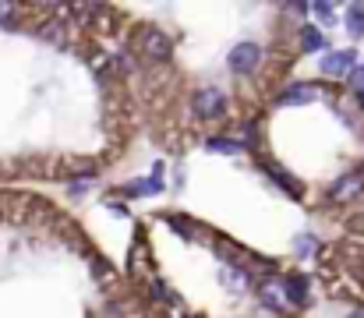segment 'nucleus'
Returning a JSON list of instances; mask_svg holds the SVG:
<instances>
[{
  "label": "nucleus",
  "instance_id": "19",
  "mask_svg": "<svg viewBox=\"0 0 364 318\" xmlns=\"http://www.w3.org/2000/svg\"><path fill=\"white\" fill-rule=\"evenodd\" d=\"M308 11H315L322 25H336V7L333 4H308Z\"/></svg>",
  "mask_w": 364,
  "mask_h": 318
},
{
  "label": "nucleus",
  "instance_id": "5",
  "mask_svg": "<svg viewBox=\"0 0 364 318\" xmlns=\"http://www.w3.org/2000/svg\"><path fill=\"white\" fill-rule=\"evenodd\" d=\"M258 170H262V174H265L283 195H290V198H301V195H304V184H301L290 170H283L279 163H272V159H258Z\"/></svg>",
  "mask_w": 364,
  "mask_h": 318
},
{
  "label": "nucleus",
  "instance_id": "6",
  "mask_svg": "<svg viewBox=\"0 0 364 318\" xmlns=\"http://www.w3.org/2000/svg\"><path fill=\"white\" fill-rule=\"evenodd\" d=\"M361 191H364V177L361 174H343L340 181H333V188L326 191V198H329L333 206H343V202H354Z\"/></svg>",
  "mask_w": 364,
  "mask_h": 318
},
{
  "label": "nucleus",
  "instance_id": "2",
  "mask_svg": "<svg viewBox=\"0 0 364 318\" xmlns=\"http://www.w3.org/2000/svg\"><path fill=\"white\" fill-rule=\"evenodd\" d=\"M216 255H220V265H223V272H220L223 287H230V290H247V287H251V269H247V262H244L241 255L227 251L223 244H216Z\"/></svg>",
  "mask_w": 364,
  "mask_h": 318
},
{
  "label": "nucleus",
  "instance_id": "7",
  "mask_svg": "<svg viewBox=\"0 0 364 318\" xmlns=\"http://www.w3.org/2000/svg\"><path fill=\"white\" fill-rule=\"evenodd\" d=\"M358 68V50H336L322 57V75L326 78H347Z\"/></svg>",
  "mask_w": 364,
  "mask_h": 318
},
{
  "label": "nucleus",
  "instance_id": "16",
  "mask_svg": "<svg viewBox=\"0 0 364 318\" xmlns=\"http://www.w3.org/2000/svg\"><path fill=\"white\" fill-rule=\"evenodd\" d=\"M294 251H297V258H311V255L318 251V240H315V233H301V237L294 240Z\"/></svg>",
  "mask_w": 364,
  "mask_h": 318
},
{
  "label": "nucleus",
  "instance_id": "20",
  "mask_svg": "<svg viewBox=\"0 0 364 318\" xmlns=\"http://www.w3.org/2000/svg\"><path fill=\"white\" fill-rule=\"evenodd\" d=\"M258 297H262V304H265V308H272V312H283V301H279V294H276L272 287H262V290H258Z\"/></svg>",
  "mask_w": 364,
  "mask_h": 318
},
{
  "label": "nucleus",
  "instance_id": "11",
  "mask_svg": "<svg viewBox=\"0 0 364 318\" xmlns=\"http://www.w3.org/2000/svg\"><path fill=\"white\" fill-rule=\"evenodd\" d=\"M163 219H166V226H170L181 240H188V244H191V240L198 237V223H195V219H184L181 212H166Z\"/></svg>",
  "mask_w": 364,
  "mask_h": 318
},
{
  "label": "nucleus",
  "instance_id": "13",
  "mask_svg": "<svg viewBox=\"0 0 364 318\" xmlns=\"http://www.w3.org/2000/svg\"><path fill=\"white\" fill-rule=\"evenodd\" d=\"M241 145L244 152H258L262 149V124L258 120H244L241 124Z\"/></svg>",
  "mask_w": 364,
  "mask_h": 318
},
{
  "label": "nucleus",
  "instance_id": "9",
  "mask_svg": "<svg viewBox=\"0 0 364 318\" xmlns=\"http://www.w3.org/2000/svg\"><path fill=\"white\" fill-rule=\"evenodd\" d=\"M279 287H283V294H287V301L294 308H304L308 304V276L304 272H287L279 280Z\"/></svg>",
  "mask_w": 364,
  "mask_h": 318
},
{
  "label": "nucleus",
  "instance_id": "17",
  "mask_svg": "<svg viewBox=\"0 0 364 318\" xmlns=\"http://www.w3.org/2000/svg\"><path fill=\"white\" fill-rule=\"evenodd\" d=\"M39 36H43V39H50V43H57V46H64V21H60V18H53L50 25H43V28H39Z\"/></svg>",
  "mask_w": 364,
  "mask_h": 318
},
{
  "label": "nucleus",
  "instance_id": "14",
  "mask_svg": "<svg viewBox=\"0 0 364 318\" xmlns=\"http://www.w3.org/2000/svg\"><path fill=\"white\" fill-rule=\"evenodd\" d=\"M347 32H350L354 43L364 39V4H350L347 7Z\"/></svg>",
  "mask_w": 364,
  "mask_h": 318
},
{
  "label": "nucleus",
  "instance_id": "10",
  "mask_svg": "<svg viewBox=\"0 0 364 318\" xmlns=\"http://www.w3.org/2000/svg\"><path fill=\"white\" fill-rule=\"evenodd\" d=\"M166 184H163V174H152V177H138V181H131V184H124L121 195L124 198H152V195H159Z\"/></svg>",
  "mask_w": 364,
  "mask_h": 318
},
{
  "label": "nucleus",
  "instance_id": "24",
  "mask_svg": "<svg viewBox=\"0 0 364 318\" xmlns=\"http://www.w3.org/2000/svg\"><path fill=\"white\" fill-rule=\"evenodd\" d=\"M354 100L361 103V110H364V89H354Z\"/></svg>",
  "mask_w": 364,
  "mask_h": 318
},
{
  "label": "nucleus",
  "instance_id": "25",
  "mask_svg": "<svg viewBox=\"0 0 364 318\" xmlns=\"http://www.w3.org/2000/svg\"><path fill=\"white\" fill-rule=\"evenodd\" d=\"M347 318H364V312H350V315H347Z\"/></svg>",
  "mask_w": 364,
  "mask_h": 318
},
{
  "label": "nucleus",
  "instance_id": "21",
  "mask_svg": "<svg viewBox=\"0 0 364 318\" xmlns=\"http://www.w3.org/2000/svg\"><path fill=\"white\" fill-rule=\"evenodd\" d=\"M347 78H350V85H354V89H364V64H358Z\"/></svg>",
  "mask_w": 364,
  "mask_h": 318
},
{
  "label": "nucleus",
  "instance_id": "8",
  "mask_svg": "<svg viewBox=\"0 0 364 318\" xmlns=\"http://www.w3.org/2000/svg\"><path fill=\"white\" fill-rule=\"evenodd\" d=\"M326 89L318 85V82H301V85H290V89H283L279 96H276V103L272 106H301V103H315L318 96H322Z\"/></svg>",
  "mask_w": 364,
  "mask_h": 318
},
{
  "label": "nucleus",
  "instance_id": "15",
  "mask_svg": "<svg viewBox=\"0 0 364 318\" xmlns=\"http://www.w3.org/2000/svg\"><path fill=\"white\" fill-rule=\"evenodd\" d=\"M205 149L209 152H220V156H244V145L234 142V138H209Z\"/></svg>",
  "mask_w": 364,
  "mask_h": 318
},
{
  "label": "nucleus",
  "instance_id": "23",
  "mask_svg": "<svg viewBox=\"0 0 364 318\" xmlns=\"http://www.w3.org/2000/svg\"><path fill=\"white\" fill-rule=\"evenodd\" d=\"M7 14H14V4H0V21H7Z\"/></svg>",
  "mask_w": 364,
  "mask_h": 318
},
{
  "label": "nucleus",
  "instance_id": "18",
  "mask_svg": "<svg viewBox=\"0 0 364 318\" xmlns=\"http://www.w3.org/2000/svg\"><path fill=\"white\" fill-rule=\"evenodd\" d=\"M149 294H152L156 301H163V304H177V294H173L163 280H152V283H149Z\"/></svg>",
  "mask_w": 364,
  "mask_h": 318
},
{
  "label": "nucleus",
  "instance_id": "4",
  "mask_svg": "<svg viewBox=\"0 0 364 318\" xmlns=\"http://www.w3.org/2000/svg\"><path fill=\"white\" fill-rule=\"evenodd\" d=\"M262 64V46L258 43H237L234 50H230V57H227V68H230V75H255V68Z\"/></svg>",
  "mask_w": 364,
  "mask_h": 318
},
{
  "label": "nucleus",
  "instance_id": "22",
  "mask_svg": "<svg viewBox=\"0 0 364 318\" xmlns=\"http://www.w3.org/2000/svg\"><path fill=\"white\" fill-rule=\"evenodd\" d=\"M92 269H96V276H100V280H107V272H110V265H107V262H100V258H92Z\"/></svg>",
  "mask_w": 364,
  "mask_h": 318
},
{
  "label": "nucleus",
  "instance_id": "12",
  "mask_svg": "<svg viewBox=\"0 0 364 318\" xmlns=\"http://www.w3.org/2000/svg\"><path fill=\"white\" fill-rule=\"evenodd\" d=\"M297 39H301V50H304V53H318V50H326V36H322L315 25H301Z\"/></svg>",
  "mask_w": 364,
  "mask_h": 318
},
{
  "label": "nucleus",
  "instance_id": "3",
  "mask_svg": "<svg viewBox=\"0 0 364 318\" xmlns=\"http://www.w3.org/2000/svg\"><path fill=\"white\" fill-rule=\"evenodd\" d=\"M191 113L198 120H220L227 113V96L216 89V85H202L195 96H191Z\"/></svg>",
  "mask_w": 364,
  "mask_h": 318
},
{
  "label": "nucleus",
  "instance_id": "1",
  "mask_svg": "<svg viewBox=\"0 0 364 318\" xmlns=\"http://www.w3.org/2000/svg\"><path fill=\"white\" fill-rule=\"evenodd\" d=\"M138 50H141L145 60L163 64V60L173 57V39H170L159 25H141V28H138Z\"/></svg>",
  "mask_w": 364,
  "mask_h": 318
}]
</instances>
